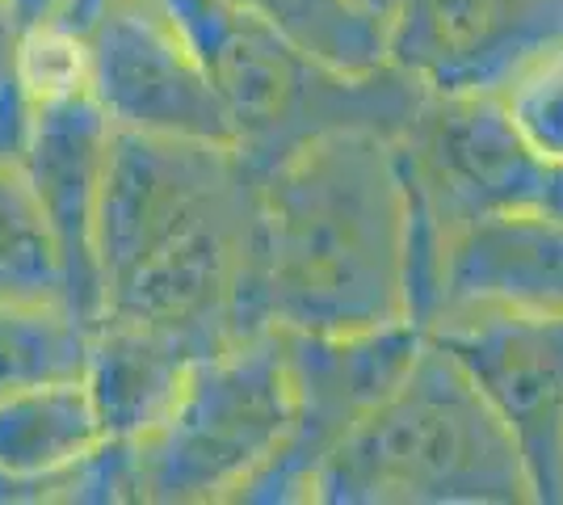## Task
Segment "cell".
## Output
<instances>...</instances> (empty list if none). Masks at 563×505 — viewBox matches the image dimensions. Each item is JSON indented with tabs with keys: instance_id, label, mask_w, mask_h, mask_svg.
<instances>
[{
	"instance_id": "cell-1",
	"label": "cell",
	"mask_w": 563,
	"mask_h": 505,
	"mask_svg": "<svg viewBox=\"0 0 563 505\" xmlns=\"http://www.w3.org/2000/svg\"><path fill=\"white\" fill-rule=\"evenodd\" d=\"M399 320H412V216L396 140L329 131L261 168L240 333L336 337Z\"/></svg>"
},
{
	"instance_id": "cell-2",
	"label": "cell",
	"mask_w": 563,
	"mask_h": 505,
	"mask_svg": "<svg viewBox=\"0 0 563 505\" xmlns=\"http://www.w3.org/2000/svg\"><path fill=\"white\" fill-rule=\"evenodd\" d=\"M316 505H534L514 433L438 341L353 426L311 484Z\"/></svg>"
},
{
	"instance_id": "cell-3",
	"label": "cell",
	"mask_w": 563,
	"mask_h": 505,
	"mask_svg": "<svg viewBox=\"0 0 563 505\" xmlns=\"http://www.w3.org/2000/svg\"><path fill=\"white\" fill-rule=\"evenodd\" d=\"M228 114L232 144L261 173L329 131H375L396 140L421 85L396 64L336 73L232 0H168Z\"/></svg>"
},
{
	"instance_id": "cell-4",
	"label": "cell",
	"mask_w": 563,
	"mask_h": 505,
	"mask_svg": "<svg viewBox=\"0 0 563 505\" xmlns=\"http://www.w3.org/2000/svg\"><path fill=\"white\" fill-rule=\"evenodd\" d=\"M295 413L286 333L261 329L223 341L189 366L168 417L135 442L140 502L235 505L286 447Z\"/></svg>"
},
{
	"instance_id": "cell-5",
	"label": "cell",
	"mask_w": 563,
	"mask_h": 505,
	"mask_svg": "<svg viewBox=\"0 0 563 505\" xmlns=\"http://www.w3.org/2000/svg\"><path fill=\"white\" fill-rule=\"evenodd\" d=\"M412 216V290L438 244L493 211L542 207L551 161L521 140L500 97L429 94L396 135Z\"/></svg>"
},
{
	"instance_id": "cell-6",
	"label": "cell",
	"mask_w": 563,
	"mask_h": 505,
	"mask_svg": "<svg viewBox=\"0 0 563 505\" xmlns=\"http://www.w3.org/2000/svg\"><path fill=\"white\" fill-rule=\"evenodd\" d=\"M257 173L228 144L114 131L97 202L101 299L118 278L253 211Z\"/></svg>"
},
{
	"instance_id": "cell-7",
	"label": "cell",
	"mask_w": 563,
	"mask_h": 505,
	"mask_svg": "<svg viewBox=\"0 0 563 505\" xmlns=\"http://www.w3.org/2000/svg\"><path fill=\"white\" fill-rule=\"evenodd\" d=\"M71 25L85 89L114 131L232 144L228 114L168 0H85Z\"/></svg>"
},
{
	"instance_id": "cell-8",
	"label": "cell",
	"mask_w": 563,
	"mask_h": 505,
	"mask_svg": "<svg viewBox=\"0 0 563 505\" xmlns=\"http://www.w3.org/2000/svg\"><path fill=\"white\" fill-rule=\"evenodd\" d=\"M424 341L412 320L366 333H286L299 413L274 463L235 505H311V484L336 442L399 384Z\"/></svg>"
},
{
	"instance_id": "cell-9",
	"label": "cell",
	"mask_w": 563,
	"mask_h": 505,
	"mask_svg": "<svg viewBox=\"0 0 563 505\" xmlns=\"http://www.w3.org/2000/svg\"><path fill=\"white\" fill-rule=\"evenodd\" d=\"M424 337L454 354L514 433L534 505H563V312H459Z\"/></svg>"
},
{
	"instance_id": "cell-10",
	"label": "cell",
	"mask_w": 563,
	"mask_h": 505,
	"mask_svg": "<svg viewBox=\"0 0 563 505\" xmlns=\"http://www.w3.org/2000/svg\"><path fill=\"white\" fill-rule=\"evenodd\" d=\"M563 47V0H408L387 25V64L429 94L505 97Z\"/></svg>"
},
{
	"instance_id": "cell-11",
	"label": "cell",
	"mask_w": 563,
	"mask_h": 505,
	"mask_svg": "<svg viewBox=\"0 0 563 505\" xmlns=\"http://www.w3.org/2000/svg\"><path fill=\"white\" fill-rule=\"evenodd\" d=\"M459 312H563V219L521 207L450 232L412 290V320Z\"/></svg>"
},
{
	"instance_id": "cell-12",
	"label": "cell",
	"mask_w": 563,
	"mask_h": 505,
	"mask_svg": "<svg viewBox=\"0 0 563 505\" xmlns=\"http://www.w3.org/2000/svg\"><path fill=\"white\" fill-rule=\"evenodd\" d=\"M114 127L97 110L89 89L47 101H30L18 144L30 190L38 198L64 265V299L85 325L101 320V274H97V202Z\"/></svg>"
},
{
	"instance_id": "cell-13",
	"label": "cell",
	"mask_w": 563,
	"mask_h": 505,
	"mask_svg": "<svg viewBox=\"0 0 563 505\" xmlns=\"http://www.w3.org/2000/svg\"><path fill=\"white\" fill-rule=\"evenodd\" d=\"M202 354H211V350L194 345L189 337L173 333V329L101 316L89 329V354H85V371H80L101 433L122 438V442L147 438L168 417L189 366Z\"/></svg>"
},
{
	"instance_id": "cell-14",
	"label": "cell",
	"mask_w": 563,
	"mask_h": 505,
	"mask_svg": "<svg viewBox=\"0 0 563 505\" xmlns=\"http://www.w3.org/2000/svg\"><path fill=\"white\" fill-rule=\"evenodd\" d=\"M101 438L85 380L0 396V476L38 488L47 502H64L71 468L93 455Z\"/></svg>"
},
{
	"instance_id": "cell-15",
	"label": "cell",
	"mask_w": 563,
	"mask_h": 505,
	"mask_svg": "<svg viewBox=\"0 0 563 505\" xmlns=\"http://www.w3.org/2000/svg\"><path fill=\"white\" fill-rule=\"evenodd\" d=\"M278 30L286 43L336 73H371L387 64V30L362 0H232Z\"/></svg>"
},
{
	"instance_id": "cell-16",
	"label": "cell",
	"mask_w": 563,
	"mask_h": 505,
	"mask_svg": "<svg viewBox=\"0 0 563 505\" xmlns=\"http://www.w3.org/2000/svg\"><path fill=\"white\" fill-rule=\"evenodd\" d=\"M0 299L4 304H68L59 244L25 182L18 156L0 152Z\"/></svg>"
},
{
	"instance_id": "cell-17",
	"label": "cell",
	"mask_w": 563,
	"mask_h": 505,
	"mask_svg": "<svg viewBox=\"0 0 563 505\" xmlns=\"http://www.w3.org/2000/svg\"><path fill=\"white\" fill-rule=\"evenodd\" d=\"M89 329L68 304H4L0 299V396L25 387L80 380Z\"/></svg>"
},
{
	"instance_id": "cell-18",
	"label": "cell",
	"mask_w": 563,
	"mask_h": 505,
	"mask_svg": "<svg viewBox=\"0 0 563 505\" xmlns=\"http://www.w3.org/2000/svg\"><path fill=\"white\" fill-rule=\"evenodd\" d=\"M500 101L521 131V140L542 161L563 165V47L539 59L526 76H517Z\"/></svg>"
},
{
	"instance_id": "cell-19",
	"label": "cell",
	"mask_w": 563,
	"mask_h": 505,
	"mask_svg": "<svg viewBox=\"0 0 563 505\" xmlns=\"http://www.w3.org/2000/svg\"><path fill=\"white\" fill-rule=\"evenodd\" d=\"M18 39H22V30L9 18V4L0 0V152L4 156H18L25 110H30L22 80H18Z\"/></svg>"
},
{
	"instance_id": "cell-20",
	"label": "cell",
	"mask_w": 563,
	"mask_h": 505,
	"mask_svg": "<svg viewBox=\"0 0 563 505\" xmlns=\"http://www.w3.org/2000/svg\"><path fill=\"white\" fill-rule=\"evenodd\" d=\"M4 4H9V18L18 22V30L68 22L71 9H76V0H4Z\"/></svg>"
},
{
	"instance_id": "cell-21",
	"label": "cell",
	"mask_w": 563,
	"mask_h": 505,
	"mask_svg": "<svg viewBox=\"0 0 563 505\" xmlns=\"http://www.w3.org/2000/svg\"><path fill=\"white\" fill-rule=\"evenodd\" d=\"M539 211L563 219V165H551V173H547V190H542Z\"/></svg>"
},
{
	"instance_id": "cell-22",
	"label": "cell",
	"mask_w": 563,
	"mask_h": 505,
	"mask_svg": "<svg viewBox=\"0 0 563 505\" xmlns=\"http://www.w3.org/2000/svg\"><path fill=\"white\" fill-rule=\"evenodd\" d=\"M362 4H366V9L375 13L378 22H383V30H387V25L396 22V13L404 9V4H408V0H362Z\"/></svg>"
},
{
	"instance_id": "cell-23",
	"label": "cell",
	"mask_w": 563,
	"mask_h": 505,
	"mask_svg": "<svg viewBox=\"0 0 563 505\" xmlns=\"http://www.w3.org/2000/svg\"><path fill=\"white\" fill-rule=\"evenodd\" d=\"M80 4H85V0H76V9H80ZM76 9H71V13H76ZM68 22H71V18H68Z\"/></svg>"
}]
</instances>
